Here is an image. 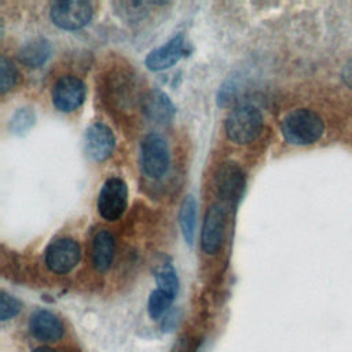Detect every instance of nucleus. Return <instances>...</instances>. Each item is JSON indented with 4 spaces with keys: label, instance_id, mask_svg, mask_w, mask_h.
<instances>
[{
    "label": "nucleus",
    "instance_id": "7",
    "mask_svg": "<svg viewBox=\"0 0 352 352\" xmlns=\"http://www.w3.org/2000/svg\"><path fill=\"white\" fill-rule=\"evenodd\" d=\"M85 84L76 76L60 77L52 88V103L63 113L76 110L85 99Z\"/></svg>",
    "mask_w": 352,
    "mask_h": 352
},
{
    "label": "nucleus",
    "instance_id": "23",
    "mask_svg": "<svg viewBox=\"0 0 352 352\" xmlns=\"http://www.w3.org/2000/svg\"><path fill=\"white\" fill-rule=\"evenodd\" d=\"M33 352H58L50 346H40V348H36Z\"/></svg>",
    "mask_w": 352,
    "mask_h": 352
},
{
    "label": "nucleus",
    "instance_id": "21",
    "mask_svg": "<svg viewBox=\"0 0 352 352\" xmlns=\"http://www.w3.org/2000/svg\"><path fill=\"white\" fill-rule=\"evenodd\" d=\"M34 116H33V113H30V111H28V110H19L16 114H15V117H14V120H12V124H14V128L16 129V131H25L26 128H29L34 121Z\"/></svg>",
    "mask_w": 352,
    "mask_h": 352
},
{
    "label": "nucleus",
    "instance_id": "1",
    "mask_svg": "<svg viewBox=\"0 0 352 352\" xmlns=\"http://www.w3.org/2000/svg\"><path fill=\"white\" fill-rule=\"evenodd\" d=\"M280 129L290 144L308 146L322 138L324 124L318 113L309 109H296L283 117Z\"/></svg>",
    "mask_w": 352,
    "mask_h": 352
},
{
    "label": "nucleus",
    "instance_id": "8",
    "mask_svg": "<svg viewBox=\"0 0 352 352\" xmlns=\"http://www.w3.org/2000/svg\"><path fill=\"white\" fill-rule=\"evenodd\" d=\"M226 227V210L220 204H213L205 213L202 231H201V246L206 254H214L224 238Z\"/></svg>",
    "mask_w": 352,
    "mask_h": 352
},
{
    "label": "nucleus",
    "instance_id": "4",
    "mask_svg": "<svg viewBox=\"0 0 352 352\" xmlns=\"http://www.w3.org/2000/svg\"><path fill=\"white\" fill-rule=\"evenodd\" d=\"M128 205L126 183L117 176L109 177L98 195V212L109 221H114L122 216Z\"/></svg>",
    "mask_w": 352,
    "mask_h": 352
},
{
    "label": "nucleus",
    "instance_id": "12",
    "mask_svg": "<svg viewBox=\"0 0 352 352\" xmlns=\"http://www.w3.org/2000/svg\"><path fill=\"white\" fill-rule=\"evenodd\" d=\"M186 54L184 38L182 34L172 37L164 45L153 50L146 58V66L150 70H164L173 66Z\"/></svg>",
    "mask_w": 352,
    "mask_h": 352
},
{
    "label": "nucleus",
    "instance_id": "15",
    "mask_svg": "<svg viewBox=\"0 0 352 352\" xmlns=\"http://www.w3.org/2000/svg\"><path fill=\"white\" fill-rule=\"evenodd\" d=\"M51 55V44L45 38H34L19 51V60L29 67H38Z\"/></svg>",
    "mask_w": 352,
    "mask_h": 352
},
{
    "label": "nucleus",
    "instance_id": "6",
    "mask_svg": "<svg viewBox=\"0 0 352 352\" xmlns=\"http://www.w3.org/2000/svg\"><path fill=\"white\" fill-rule=\"evenodd\" d=\"M80 256V245L73 238H59L48 245L45 264L55 274H66L77 265Z\"/></svg>",
    "mask_w": 352,
    "mask_h": 352
},
{
    "label": "nucleus",
    "instance_id": "20",
    "mask_svg": "<svg viewBox=\"0 0 352 352\" xmlns=\"http://www.w3.org/2000/svg\"><path fill=\"white\" fill-rule=\"evenodd\" d=\"M21 302L10 296L6 292H1V297H0V320L6 322L11 318H14L15 315H18V312L21 311Z\"/></svg>",
    "mask_w": 352,
    "mask_h": 352
},
{
    "label": "nucleus",
    "instance_id": "17",
    "mask_svg": "<svg viewBox=\"0 0 352 352\" xmlns=\"http://www.w3.org/2000/svg\"><path fill=\"white\" fill-rule=\"evenodd\" d=\"M155 282L158 285V289L169 293L173 297L177 294L179 279L175 268L170 264H161L155 270Z\"/></svg>",
    "mask_w": 352,
    "mask_h": 352
},
{
    "label": "nucleus",
    "instance_id": "10",
    "mask_svg": "<svg viewBox=\"0 0 352 352\" xmlns=\"http://www.w3.org/2000/svg\"><path fill=\"white\" fill-rule=\"evenodd\" d=\"M216 187L223 201L228 204L238 202L245 187L242 169L234 162L224 164L216 176Z\"/></svg>",
    "mask_w": 352,
    "mask_h": 352
},
{
    "label": "nucleus",
    "instance_id": "18",
    "mask_svg": "<svg viewBox=\"0 0 352 352\" xmlns=\"http://www.w3.org/2000/svg\"><path fill=\"white\" fill-rule=\"evenodd\" d=\"M173 296H170L169 293L157 289L154 292H151L150 297H148V302H147V311L151 319H158L161 315L165 314V311L170 307L172 301H173Z\"/></svg>",
    "mask_w": 352,
    "mask_h": 352
},
{
    "label": "nucleus",
    "instance_id": "5",
    "mask_svg": "<svg viewBox=\"0 0 352 352\" xmlns=\"http://www.w3.org/2000/svg\"><path fill=\"white\" fill-rule=\"evenodd\" d=\"M52 22L65 30H77L85 26L92 16V6L82 0H60L51 4Z\"/></svg>",
    "mask_w": 352,
    "mask_h": 352
},
{
    "label": "nucleus",
    "instance_id": "19",
    "mask_svg": "<svg viewBox=\"0 0 352 352\" xmlns=\"http://www.w3.org/2000/svg\"><path fill=\"white\" fill-rule=\"evenodd\" d=\"M18 80V72L14 63L7 58L1 56L0 59V89L1 94H6L10 91Z\"/></svg>",
    "mask_w": 352,
    "mask_h": 352
},
{
    "label": "nucleus",
    "instance_id": "14",
    "mask_svg": "<svg viewBox=\"0 0 352 352\" xmlns=\"http://www.w3.org/2000/svg\"><path fill=\"white\" fill-rule=\"evenodd\" d=\"M114 236L109 230H99L92 239V264L98 271L110 268L114 258Z\"/></svg>",
    "mask_w": 352,
    "mask_h": 352
},
{
    "label": "nucleus",
    "instance_id": "9",
    "mask_svg": "<svg viewBox=\"0 0 352 352\" xmlns=\"http://www.w3.org/2000/svg\"><path fill=\"white\" fill-rule=\"evenodd\" d=\"M116 138L113 131L103 122L91 124L84 136V148L94 161H104L114 150Z\"/></svg>",
    "mask_w": 352,
    "mask_h": 352
},
{
    "label": "nucleus",
    "instance_id": "2",
    "mask_svg": "<svg viewBox=\"0 0 352 352\" xmlns=\"http://www.w3.org/2000/svg\"><path fill=\"white\" fill-rule=\"evenodd\" d=\"M263 116L252 104H239L226 118V132L238 144H248L258 138L263 131Z\"/></svg>",
    "mask_w": 352,
    "mask_h": 352
},
{
    "label": "nucleus",
    "instance_id": "16",
    "mask_svg": "<svg viewBox=\"0 0 352 352\" xmlns=\"http://www.w3.org/2000/svg\"><path fill=\"white\" fill-rule=\"evenodd\" d=\"M179 223L184 236V241L188 245H192L195 235V224H197V201L192 195H187L180 206L179 212Z\"/></svg>",
    "mask_w": 352,
    "mask_h": 352
},
{
    "label": "nucleus",
    "instance_id": "22",
    "mask_svg": "<svg viewBox=\"0 0 352 352\" xmlns=\"http://www.w3.org/2000/svg\"><path fill=\"white\" fill-rule=\"evenodd\" d=\"M342 78H344V81L348 84V87L352 89V59L344 66Z\"/></svg>",
    "mask_w": 352,
    "mask_h": 352
},
{
    "label": "nucleus",
    "instance_id": "3",
    "mask_svg": "<svg viewBox=\"0 0 352 352\" xmlns=\"http://www.w3.org/2000/svg\"><path fill=\"white\" fill-rule=\"evenodd\" d=\"M168 142L160 133H148L140 144V165L146 176L151 179L162 177L169 168Z\"/></svg>",
    "mask_w": 352,
    "mask_h": 352
},
{
    "label": "nucleus",
    "instance_id": "13",
    "mask_svg": "<svg viewBox=\"0 0 352 352\" xmlns=\"http://www.w3.org/2000/svg\"><path fill=\"white\" fill-rule=\"evenodd\" d=\"M143 111L150 121L155 124H166L172 120L175 107L168 95L161 91H151L144 98Z\"/></svg>",
    "mask_w": 352,
    "mask_h": 352
},
{
    "label": "nucleus",
    "instance_id": "11",
    "mask_svg": "<svg viewBox=\"0 0 352 352\" xmlns=\"http://www.w3.org/2000/svg\"><path fill=\"white\" fill-rule=\"evenodd\" d=\"M29 330L36 340L43 342H55L60 340L65 333L60 319L45 309H37L30 315Z\"/></svg>",
    "mask_w": 352,
    "mask_h": 352
}]
</instances>
